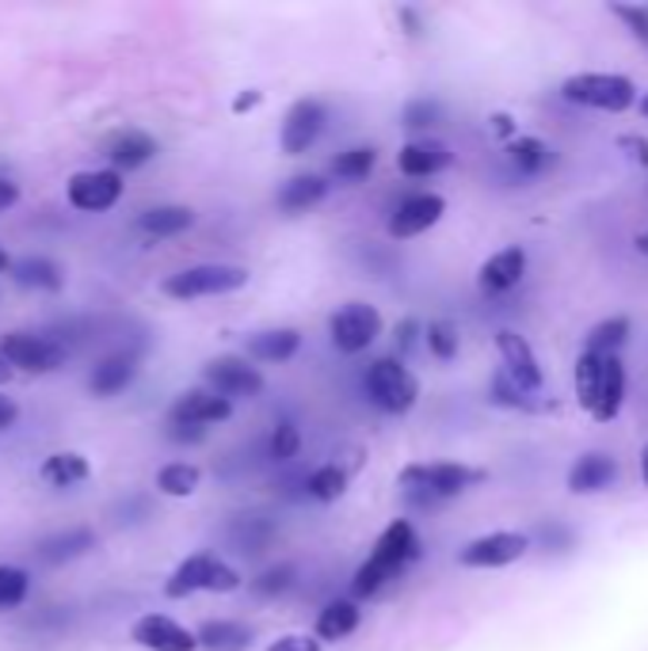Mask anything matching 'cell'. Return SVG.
<instances>
[{
	"mask_svg": "<svg viewBox=\"0 0 648 651\" xmlns=\"http://www.w3.org/2000/svg\"><path fill=\"white\" fill-rule=\"evenodd\" d=\"M195 644L207 651H248L252 632L241 621H202V629L195 632Z\"/></svg>",
	"mask_w": 648,
	"mask_h": 651,
	"instance_id": "27",
	"label": "cell"
},
{
	"mask_svg": "<svg viewBox=\"0 0 648 651\" xmlns=\"http://www.w3.org/2000/svg\"><path fill=\"white\" fill-rule=\"evenodd\" d=\"M435 119H439V103H431V100H412L405 107L408 130H423V127H431Z\"/></svg>",
	"mask_w": 648,
	"mask_h": 651,
	"instance_id": "41",
	"label": "cell"
},
{
	"mask_svg": "<svg viewBox=\"0 0 648 651\" xmlns=\"http://www.w3.org/2000/svg\"><path fill=\"white\" fill-rule=\"evenodd\" d=\"M450 149L442 146V141H408V146L397 153V168H401L405 176H435V172H442V168L450 164Z\"/></svg>",
	"mask_w": 648,
	"mask_h": 651,
	"instance_id": "21",
	"label": "cell"
},
{
	"mask_svg": "<svg viewBox=\"0 0 648 651\" xmlns=\"http://www.w3.org/2000/svg\"><path fill=\"white\" fill-rule=\"evenodd\" d=\"M39 477H42V484H50V488H77V484H84V480L92 477V465H88L84 453L58 450V453H50V458L42 461Z\"/></svg>",
	"mask_w": 648,
	"mask_h": 651,
	"instance_id": "25",
	"label": "cell"
},
{
	"mask_svg": "<svg viewBox=\"0 0 648 651\" xmlns=\"http://www.w3.org/2000/svg\"><path fill=\"white\" fill-rule=\"evenodd\" d=\"M496 351H500L504 359V378L511 381L515 389L522 392V397H530V392H541L546 385V378H541V365L535 359V351H530V343L522 339L519 332H496Z\"/></svg>",
	"mask_w": 648,
	"mask_h": 651,
	"instance_id": "11",
	"label": "cell"
},
{
	"mask_svg": "<svg viewBox=\"0 0 648 651\" xmlns=\"http://www.w3.org/2000/svg\"><path fill=\"white\" fill-rule=\"evenodd\" d=\"M31 591V575L23 568H0V610H16Z\"/></svg>",
	"mask_w": 648,
	"mask_h": 651,
	"instance_id": "38",
	"label": "cell"
},
{
	"mask_svg": "<svg viewBox=\"0 0 648 651\" xmlns=\"http://www.w3.org/2000/svg\"><path fill=\"white\" fill-rule=\"evenodd\" d=\"M637 248H641V252L648 256V233H641V237H637Z\"/></svg>",
	"mask_w": 648,
	"mask_h": 651,
	"instance_id": "51",
	"label": "cell"
},
{
	"mask_svg": "<svg viewBox=\"0 0 648 651\" xmlns=\"http://www.w3.org/2000/svg\"><path fill=\"white\" fill-rule=\"evenodd\" d=\"M412 335H416V320H405V324H397V343H401V351L412 347Z\"/></svg>",
	"mask_w": 648,
	"mask_h": 651,
	"instance_id": "46",
	"label": "cell"
},
{
	"mask_svg": "<svg viewBox=\"0 0 648 651\" xmlns=\"http://www.w3.org/2000/svg\"><path fill=\"white\" fill-rule=\"evenodd\" d=\"M260 100H263V96H260V92L237 96V100H233V111H237V114H245V111H252V107H256V103H260Z\"/></svg>",
	"mask_w": 648,
	"mask_h": 651,
	"instance_id": "47",
	"label": "cell"
},
{
	"mask_svg": "<svg viewBox=\"0 0 648 651\" xmlns=\"http://www.w3.org/2000/svg\"><path fill=\"white\" fill-rule=\"evenodd\" d=\"M629 343V320L626 317H610L602 324H595L588 332V347L584 354H621V347Z\"/></svg>",
	"mask_w": 648,
	"mask_h": 651,
	"instance_id": "32",
	"label": "cell"
},
{
	"mask_svg": "<svg viewBox=\"0 0 648 651\" xmlns=\"http://www.w3.org/2000/svg\"><path fill=\"white\" fill-rule=\"evenodd\" d=\"M610 12L634 31V39H641L648 47V4H610Z\"/></svg>",
	"mask_w": 648,
	"mask_h": 651,
	"instance_id": "40",
	"label": "cell"
},
{
	"mask_svg": "<svg viewBox=\"0 0 648 651\" xmlns=\"http://www.w3.org/2000/svg\"><path fill=\"white\" fill-rule=\"evenodd\" d=\"M16 202H20V187H16L12 180H4V176H0V213L12 210Z\"/></svg>",
	"mask_w": 648,
	"mask_h": 651,
	"instance_id": "44",
	"label": "cell"
},
{
	"mask_svg": "<svg viewBox=\"0 0 648 651\" xmlns=\"http://www.w3.org/2000/svg\"><path fill=\"white\" fill-rule=\"evenodd\" d=\"M328 335H332L336 351L362 354L381 335L378 309L375 306H362V301H351V306H343L340 313H332V320H328Z\"/></svg>",
	"mask_w": 648,
	"mask_h": 651,
	"instance_id": "9",
	"label": "cell"
},
{
	"mask_svg": "<svg viewBox=\"0 0 648 651\" xmlns=\"http://www.w3.org/2000/svg\"><path fill=\"white\" fill-rule=\"evenodd\" d=\"M108 157L114 164V172H134V168L149 164L157 157V141L146 130H122L111 138Z\"/></svg>",
	"mask_w": 648,
	"mask_h": 651,
	"instance_id": "20",
	"label": "cell"
},
{
	"mask_svg": "<svg viewBox=\"0 0 648 651\" xmlns=\"http://www.w3.org/2000/svg\"><path fill=\"white\" fill-rule=\"evenodd\" d=\"M241 587V575L226 564V560L210 557V552H195V557L183 560L165 583L168 599H188V594L199 591H215V594H229Z\"/></svg>",
	"mask_w": 648,
	"mask_h": 651,
	"instance_id": "3",
	"label": "cell"
},
{
	"mask_svg": "<svg viewBox=\"0 0 648 651\" xmlns=\"http://www.w3.org/2000/svg\"><path fill=\"white\" fill-rule=\"evenodd\" d=\"M401 488L428 499H455L461 492H469L473 484H481L485 472L458 465V461H435V465H408L401 469Z\"/></svg>",
	"mask_w": 648,
	"mask_h": 651,
	"instance_id": "6",
	"label": "cell"
},
{
	"mask_svg": "<svg viewBox=\"0 0 648 651\" xmlns=\"http://www.w3.org/2000/svg\"><path fill=\"white\" fill-rule=\"evenodd\" d=\"M508 160L515 168H519L522 176H538V172H546L549 168V146L546 141H538V138H519V141H511L508 146Z\"/></svg>",
	"mask_w": 648,
	"mask_h": 651,
	"instance_id": "34",
	"label": "cell"
},
{
	"mask_svg": "<svg viewBox=\"0 0 648 651\" xmlns=\"http://www.w3.org/2000/svg\"><path fill=\"white\" fill-rule=\"evenodd\" d=\"M602 359H607V354H580V359H576V397H580V408L588 415L595 412V404H599Z\"/></svg>",
	"mask_w": 648,
	"mask_h": 651,
	"instance_id": "31",
	"label": "cell"
},
{
	"mask_svg": "<svg viewBox=\"0 0 648 651\" xmlns=\"http://www.w3.org/2000/svg\"><path fill=\"white\" fill-rule=\"evenodd\" d=\"M325 122H328V111L321 100H298L287 111V119H282V133H279L282 153H290V157L309 153V149L321 141Z\"/></svg>",
	"mask_w": 648,
	"mask_h": 651,
	"instance_id": "12",
	"label": "cell"
},
{
	"mask_svg": "<svg viewBox=\"0 0 648 651\" xmlns=\"http://www.w3.org/2000/svg\"><path fill=\"white\" fill-rule=\"evenodd\" d=\"M301 347V332L298 328H271V332H256L245 343V359L248 362H287L295 359Z\"/></svg>",
	"mask_w": 648,
	"mask_h": 651,
	"instance_id": "19",
	"label": "cell"
},
{
	"mask_svg": "<svg viewBox=\"0 0 648 651\" xmlns=\"http://www.w3.org/2000/svg\"><path fill=\"white\" fill-rule=\"evenodd\" d=\"M298 450H301V434H298V427L295 423H279L271 431V458L275 461H290V458H298Z\"/></svg>",
	"mask_w": 648,
	"mask_h": 651,
	"instance_id": "39",
	"label": "cell"
},
{
	"mask_svg": "<svg viewBox=\"0 0 648 651\" xmlns=\"http://www.w3.org/2000/svg\"><path fill=\"white\" fill-rule=\"evenodd\" d=\"M375 164H378L375 149H370V146H355V149H348V153H340L332 160V172L340 176V180L359 183V180H367V176L375 172Z\"/></svg>",
	"mask_w": 648,
	"mask_h": 651,
	"instance_id": "35",
	"label": "cell"
},
{
	"mask_svg": "<svg viewBox=\"0 0 648 651\" xmlns=\"http://www.w3.org/2000/svg\"><path fill=\"white\" fill-rule=\"evenodd\" d=\"M202 378H207L210 392L226 397L229 404H233V400H245V397L252 400V397H260L263 392V373L256 370L245 354H218V359L207 362Z\"/></svg>",
	"mask_w": 648,
	"mask_h": 651,
	"instance_id": "8",
	"label": "cell"
},
{
	"mask_svg": "<svg viewBox=\"0 0 648 651\" xmlns=\"http://www.w3.org/2000/svg\"><path fill=\"white\" fill-rule=\"evenodd\" d=\"M202 484V469L191 465V461H172V465H165L157 472V492L161 495H172V499H188L199 492Z\"/></svg>",
	"mask_w": 648,
	"mask_h": 651,
	"instance_id": "30",
	"label": "cell"
},
{
	"mask_svg": "<svg viewBox=\"0 0 648 651\" xmlns=\"http://www.w3.org/2000/svg\"><path fill=\"white\" fill-rule=\"evenodd\" d=\"M195 226L191 207H153L138 218V229L146 237H180Z\"/></svg>",
	"mask_w": 648,
	"mask_h": 651,
	"instance_id": "28",
	"label": "cell"
},
{
	"mask_svg": "<svg viewBox=\"0 0 648 651\" xmlns=\"http://www.w3.org/2000/svg\"><path fill=\"white\" fill-rule=\"evenodd\" d=\"M130 640L146 651H195V632L183 629L180 621L165 618V613H146L130 625Z\"/></svg>",
	"mask_w": 648,
	"mask_h": 651,
	"instance_id": "15",
	"label": "cell"
},
{
	"mask_svg": "<svg viewBox=\"0 0 648 651\" xmlns=\"http://www.w3.org/2000/svg\"><path fill=\"white\" fill-rule=\"evenodd\" d=\"M423 339H428V351L439 362H450L458 354V328L450 324V320H431V324L423 328Z\"/></svg>",
	"mask_w": 648,
	"mask_h": 651,
	"instance_id": "37",
	"label": "cell"
},
{
	"mask_svg": "<svg viewBox=\"0 0 648 651\" xmlns=\"http://www.w3.org/2000/svg\"><path fill=\"white\" fill-rule=\"evenodd\" d=\"M359 621H362L359 605L348 602V599H336V602H328L321 613H317L313 637L321 640V644H328V640H348L351 632L359 629Z\"/></svg>",
	"mask_w": 648,
	"mask_h": 651,
	"instance_id": "26",
	"label": "cell"
},
{
	"mask_svg": "<svg viewBox=\"0 0 648 651\" xmlns=\"http://www.w3.org/2000/svg\"><path fill=\"white\" fill-rule=\"evenodd\" d=\"M561 96L568 103L618 114V111H629V103L637 100V88L634 80L618 73H576L561 84Z\"/></svg>",
	"mask_w": 648,
	"mask_h": 651,
	"instance_id": "5",
	"label": "cell"
},
{
	"mask_svg": "<svg viewBox=\"0 0 648 651\" xmlns=\"http://www.w3.org/2000/svg\"><path fill=\"white\" fill-rule=\"evenodd\" d=\"M96 545V533L92 530H69V533H58V538H47L39 545V557L50 560V564H61V560H73L81 557Z\"/></svg>",
	"mask_w": 648,
	"mask_h": 651,
	"instance_id": "33",
	"label": "cell"
},
{
	"mask_svg": "<svg viewBox=\"0 0 648 651\" xmlns=\"http://www.w3.org/2000/svg\"><path fill=\"white\" fill-rule=\"evenodd\" d=\"M4 271H12V256H8L4 248H0V274H4Z\"/></svg>",
	"mask_w": 648,
	"mask_h": 651,
	"instance_id": "48",
	"label": "cell"
},
{
	"mask_svg": "<svg viewBox=\"0 0 648 651\" xmlns=\"http://www.w3.org/2000/svg\"><path fill=\"white\" fill-rule=\"evenodd\" d=\"M229 415H233V404H229L226 397H218V392H210V389L183 392V397H176V404L168 408V423H172L176 431L188 427L191 439H199L210 423H226Z\"/></svg>",
	"mask_w": 648,
	"mask_h": 651,
	"instance_id": "10",
	"label": "cell"
},
{
	"mask_svg": "<svg viewBox=\"0 0 648 651\" xmlns=\"http://www.w3.org/2000/svg\"><path fill=\"white\" fill-rule=\"evenodd\" d=\"M618 477V465L610 453H584L576 458V465L568 469V492L572 495H595V492H607Z\"/></svg>",
	"mask_w": 648,
	"mask_h": 651,
	"instance_id": "17",
	"label": "cell"
},
{
	"mask_svg": "<svg viewBox=\"0 0 648 651\" xmlns=\"http://www.w3.org/2000/svg\"><path fill=\"white\" fill-rule=\"evenodd\" d=\"M290 587V568H275V572H263L260 579L252 583L256 594H275V591H287Z\"/></svg>",
	"mask_w": 648,
	"mask_h": 651,
	"instance_id": "43",
	"label": "cell"
},
{
	"mask_svg": "<svg viewBox=\"0 0 648 651\" xmlns=\"http://www.w3.org/2000/svg\"><path fill=\"white\" fill-rule=\"evenodd\" d=\"M416 557H420V533H416V525L408 519L389 522L386 533L378 538L375 552H370V560L351 579L355 599H370V594H378L381 587H386L389 579L401 575Z\"/></svg>",
	"mask_w": 648,
	"mask_h": 651,
	"instance_id": "1",
	"label": "cell"
},
{
	"mask_svg": "<svg viewBox=\"0 0 648 651\" xmlns=\"http://www.w3.org/2000/svg\"><path fill=\"white\" fill-rule=\"evenodd\" d=\"M527 549H530V541L522 538V533H511V530L485 533V538L469 541V545L458 552V564L461 568H508Z\"/></svg>",
	"mask_w": 648,
	"mask_h": 651,
	"instance_id": "13",
	"label": "cell"
},
{
	"mask_svg": "<svg viewBox=\"0 0 648 651\" xmlns=\"http://www.w3.org/2000/svg\"><path fill=\"white\" fill-rule=\"evenodd\" d=\"M248 287V271L233 263H199L188 271H176L161 282V290L176 301H195V298H221Z\"/></svg>",
	"mask_w": 648,
	"mask_h": 651,
	"instance_id": "2",
	"label": "cell"
},
{
	"mask_svg": "<svg viewBox=\"0 0 648 651\" xmlns=\"http://www.w3.org/2000/svg\"><path fill=\"white\" fill-rule=\"evenodd\" d=\"M8 378H12V370H8V362L0 359V381H8Z\"/></svg>",
	"mask_w": 648,
	"mask_h": 651,
	"instance_id": "50",
	"label": "cell"
},
{
	"mask_svg": "<svg viewBox=\"0 0 648 651\" xmlns=\"http://www.w3.org/2000/svg\"><path fill=\"white\" fill-rule=\"evenodd\" d=\"M447 213V199L442 194H412L389 218V237L393 240H412L428 233L431 226H439V218Z\"/></svg>",
	"mask_w": 648,
	"mask_h": 651,
	"instance_id": "16",
	"label": "cell"
},
{
	"mask_svg": "<svg viewBox=\"0 0 648 651\" xmlns=\"http://www.w3.org/2000/svg\"><path fill=\"white\" fill-rule=\"evenodd\" d=\"M522 271H527V256H522V248H504V252L488 256L477 279H481L485 293H508L511 287H519Z\"/></svg>",
	"mask_w": 648,
	"mask_h": 651,
	"instance_id": "18",
	"label": "cell"
},
{
	"mask_svg": "<svg viewBox=\"0 0 648 651\" xmlns=\"http://www.w3.org/2000/svg\"><path fill=\"white\" fill-rule=\"evenodd\" d=\"M621 400H626V365H621V354H607V359H602L599 404H595L591 419H595V423H610V419L618 415Z\"/></svg>",
	"mask_w": 648,
	"mask_h": 651,
	"instance_id": "23",
	"label": "cell"
},
{
	"mask_svg": "<svg viewBox=\"0 0 648 651\" xmlns=\"http://www.w3.org/2000/svg\"><path fill=\"white\" fill-rule=\"evenodd\" d=\"M134 378H138V362L130 354H111V359H103L92 370L88 389H92V397H119L122 389L134 385Z\"/></svg>",
	"mask_w": 648,
	"mask_h": 651,
	"instance_id": "22",
	"label": "cell"
},
{
	"mask_svg": "<svg viewBox=\"0 0 648 651\" xmlns=\"http://www.w3.org/2000/svg\"><path fill=\"white\" fill-rule=\"evenodd\" d=\"M66 194L77 210L103 213L122 199V176L114 172V168H103V172H77L73 180H69Z\"/></svg>",
	"mask_w": 648,
	"mask_h": 651,
	"instance_id": "14",
	"label": "cell"
},
{
	"mask_svg": "<svg viewBox=\"0 0 648 651\" xmlns=\"http://www.w3.org/2000/svg\"><path fill=\"white\" fill-rule=\"evenodd\" d=\"M641 114H645V119H648V96H645V100H641Z\"/></svg>",
	"mask_w": 648,
	"mask_h": 651,
	"instance_id": "52",
	"label": "cell"
},
{
	"mask_svg": "<svg viewBox=\"0 0 648 651\" xmlns=\"http://www.w3.org/2000/svg\"><path fill=\"white\" fill-rule=\"evenodd\" d=\"M0 359L8 370H28V373H54L66 362V347L54 343L50 335L34 332H8L0 335Z\"/></svg>",
	"mask_w": 648,
	"mask_h": 651,
	"instance_id": "7",
	"label": "cell"
},
{
	"mask_svg": "<svg viewBox=\"0 0 648 651\" xmlns=\"http://www.w3.org/2000/svg\"><path fill=\"white\" fill-rule=\"evenodd\" d=\"M268 651H321V640L309 637V632H287V637L268 644Z\"/></svg>",
	"mask_w": 648,
	"mask_h": 651,
	"instance_id": "42",
	"label": "cell"
},
{
	"mask_svg": "<svg viewBox=\"0 0 648 651\" xmlns=\"http://www.w3.org/2000/svg\"><path fill=\"white\" fill-rule=\"evenodd\" d=\"M12 279L20 287H34V290H61L66 287V271L47 260V256H28V260L12 263Z\"/></svg>",
	"mask_w": 648,
	"mask_h": 651,
	"instance_id": "29",
	"label": "cell"
},
{
	"mask_svg": "<svg viewBox=\"0 0 648 651\" xmlns=\"http://www.w3.org/2000/svg\"><path fill=\"white\" fill-rule=\"evenodd\" d=\"M16 415H20V408H16L8 397H0V431H4V427H12Z\"/></svg>",
	"mask_w": 648,
	"mask_h": 651,
	"instance_id": "45",
	"label": "cell"
},
{
	"mask_svg": "<svg viewBox=\"0 0 648 651\" xmlns=\"http://www.w3.org/2000/svg\"><path fill=\"white\" fill-rule=\"evenodd\" d=\"M367 397L375 400L386 415H405L420 400V381L401 359H378L367 370Z\"/></svg>",
	"mask_w": 648,
	"mask_h": 651,
	"instance_id": "4",
	"label": "cell"
},
{
	"mask_svg": "<svg viewBox=\"0 0 648 651\" xmlns=\"http://www.w3.org/2000/svg\"><path fill=\"white\" fill-rule=\"evenodd\" d=\"M306 488H309V495L321 499V503H336V499L348 492V469L321 465V469L313 472V477L306 480Z\"/></svg>",
	"mask_w": 648,
	"mask_h": 651,
	"instance_id": "36",
	"label": "cell"
},
{
	"mask_svg": "<svg viewBox=\"0 0 648 651\" xmlns=\"http://www.w3.org/2000/svg\"><path fill=\"white\" fill-rule=\"evenodd\" d=\"M641 477H645V484H648V445H645V453H641Z\"/></svg>",
	"mask_w": 648,
	"mask_h": 651,
	"instance_id": "49",
	"label": "cell"
},
{
	"mask_svg": "<svg viewBox=\"0 0 648 651\" xmlns=\"http://www.w3.org/2000/svg\"><path fill=\"white\" fill-rule=\"evenodd\" d=\"M325 194H328V183L321 180V176L301 172V176H290V180L282 183V191L275 202H279L282 213H306V210L321 207Z\"/></svg>",
	"mask_w": 648,
	"mask_h": 651,
	"instance_id": "24",
	"label": "cell"
}]
</instances>
